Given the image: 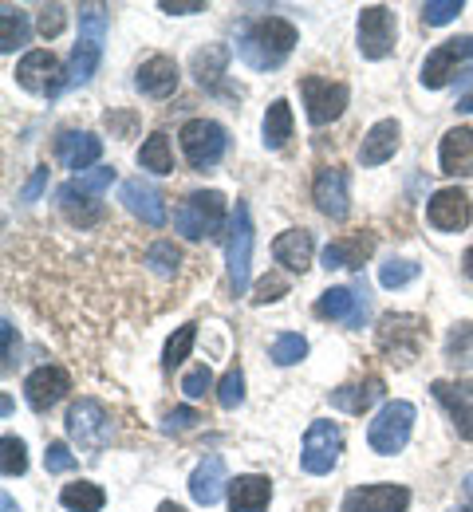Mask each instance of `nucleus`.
I'll return each instance as SVG.
<instances>
[{"instance_id": "45", "label": "nucleus", "mask_w": 473, "mask_h": 512, "mask_svg": "<svg viewBox=\"0 0 473 512\" xmlns=\"http://www.w3.org/2000/svg\"><path fill=\"white\" fill-rule=\"evenodd\" d=\"M75 461H79V457L68 449V442H52L48 453H44V469H48V473H71Z\"/></svg>"}, {"instance_id": "28", "label": "nucleus", "mask_w": 473, "mask_h": 512, "mask_svg": "<svg viewBox=\"0 0 473 512\" xmlns=\"http://www.w3.org/2000/svg\"><path fill=\"white\" fill-rule=\"evenodd\" d=\"M430 390H434V398L446 406V414H450L454 430H458L466 442H473V402L470 398H466L454 383H442V379L430 386Z\"/></svg>"}, {"instance_id": "17", "label": "nucleus", "mask_w": 473, "mask_h": 512, "mask_svg": "<svg viewBox=\"0 0 473 512\" xmlns=\"http://www.w3.org/2000/svg\"><path fill=\"white\" fill-rule=\"evenodd\" d=\"M99 154H103V138H95V134H87V130H64L60 138H56V158L68 166V170H91L95 162H99Z\"/></svg>"}, {"instance_id": "33", "label": "nucleus", "mask_w": 473, "mask_h": 512, "mask_svg": "<svg viewBox=\"0 0 473 512\" xmlns=\"http://www.w3.org/2000/svg\"><path fill=\"white\" fill-rule=\"evenodd\" d=\"M24 44H28V16H24L20 8L4 4V8H0V52L12 56V52L24 48Z\"/></svg>"}, {"instance_id": "8", "label": "nucleus", "mask_w": 473, "mask_h": 512, "mask_svg": "<svg viewBox=\"0 0 473 512\" xmlns=\"http://www.w3.org/2000/svg\"><path fill=\"white\" fill-rule=\"evenodd\" d=\"M399 40V20L387 4H371L359 12V52L363 60H383L395 52Z\"/></svg>"}, {"instance_id": "7", "label": "nucleus", "mask_w": 473, "mask_h": 512, "mask_svg": "<svg viewBox=\"0 0 473 512\" xmlns=\"http://www.w3.org/2000/svg\"><path fill=\"white\" fill-rule=\"evenodd\" d=\"M300 95H304V111H308L312 127L336 123L339 115H343V107H347V99H351L347 83H332L324 75H304L300 79Z\"/></svg>"}, {"instance_id": "43", "label": "nucleus", "mask_w": 473, "mask_h": 512, "mask_svg": "<svg viewBox=\"0 0 473 512\" xmlns=\"http://www.w3.org/2000/svg\"><path fill=\"white\" fill-rule=\"evenodd\" d=\"M36 28H40V36H44V40H56V36L68 28V8H64V4H44V8H40Z\"/></svg>"}, {"instance_id": "22", "label": "nucleus", "mask_w": 473, "mask_h": 512, "mask_svg": "<svg viewBox=\"0 0 473 512\" xmlns=\"http://www.w3.org/2000/svg\"><path fill=\"white\" fill-rule=\"evenodd\" d=\"M123 205L135 213L138 221H146V225H166V205H162V193L154 190L150 182H142V178H131V182H123Z\"/></svg>"}, {"instance_id": "10", "label": "nucleus", "mask_w": 473, "mask_h": 512, "mask_svg": "<svg viewBox=\"0 0 473 512\" xmlns=\"http://www.w3.org/2000/svg\"><path fill=\"white\" fill-rule=\"evenodd\" d=\"M473 60V36H458V40H446V44H438L430 56H426V64H422V87H430V91H438V87H446V83H454V75L462 71V64H470Z\"/></svg>"}, {"instance_id": "40", "label": "nucleus", "mask_w": 473, "mask_h": 512, "mask_svg": "<svg viewBox=\"0 0 473 512\" xmlns=\"http://www.w3.org/2000/svg\"><path fill=\"white\" fill-rule=\"evenodd\" d=\"M418 264L414 260H387L383 268H379V284L383 288H403V284H410V280H418Z\"/></svg>"}, {"instance_id": "46", "label": "nucleus", "mask_w": 473, "mask_h": 512, "mask_svg": "<svg viewBox=\"0 0 473 512\" xmlns=\"http://www.w3.org/2000/svg\"><path fill=\"white\" fill-rule=\"evenodd\" d=\"M198 422H202V414H198L194 406H178V410H170V414H166L162 430H166V434H186V430H194Z\"/></svg>"}, {"instance_id": "27", "label": "nucleus", "mask_w": 473, "mask_h": 512, "mask_svg": "<svg viewBox=\"0 0 473 512\" xmlns=\"http://www.w3.org/2000/svg\"><path fill=\"white\" fill-rule=\"evenodd\" d=\"M99 60H103V44H91V40H79L75 48H71V60L64 67V79H60V91H68V87H83L95 71H99ZM56 91V95H60Z\"/></svg>"}, {"instance_id": "50", "label": "nucleus", "mask_w": 473, "mask_h": 512, "mask_svg": "<svg viewBox=\"0 0 473 512\" xmlns=\"http://www.w3.org/2000/svg\"><path fill=\"white\" fill-rule=\"evenodd\" d=\"M158 8H162V12H170V16H190V12H205L202 0H162Z\"/></svg>"}, {"instance_id": "25", "label": "nucleus", "mask_w": 473, "mask_h": 512, "mask_svg": "<svg viewBox=\"0 0 473 512\" xmlns=\"http://www.w3.org/2000/svg\"><path fill=\"white\" fill-rule=\"evenodd\" d=\"M312 253H316V237H312L308 229H288V233H280V237L272 241L276 264H284V268H292V272H304V268L312 264Z\"/></svg>"}, {"instance_id": "11", "label": "nucleus", "mask_w": 473, "mask_h": 512, "mask_svg": "<svg viewBox=\"0 0 473 512\" xmlns=\"http://www.w3.org/2000/svg\"><path fill=\"white\" fill-rule=\"evenodd\" d=\"M422 339H426V323L418 316H383L379 323V351H387L399 363H410L418 355Z\"/></svg>"}, {"instance_id": "51", "label": "nucleus", "mask_w": 473, "mask_h": 512, "mask_svg": "<svg viewBox=\"0 0 473 512\" xmlns=\"http://www.w3.org/2000/svg\"><path fill=\"white\" fill-rule=\"evenodd\" d=\"M44 186H48V166H40V170H36V174L28 178V186L20 190V197H24V201H36V197H40V190H44Z\"/></svg>"}, {"instance_id": "6", "label": "nucleus", "mask_w": 473, "mask_h": 512, "mask_svg": "<svg viewBox=\"0 0 473 512\" xmlns=\"http://www.w3.org/2000/svg\"><path fill=\"white\" fill-rule=\"evenodd\" d=\"M178 138H182V154H186V162L194 170L217 166L225 158V150H229V134H225L221 123H213V119H190Z\"/></svg>"}, {"instance_id": "41", "label": "nucleus", "mask_w": 473, "mask_h": 512, "mask_svg": "<svg viewBox=\"0 0 473 512\" xmlns=\"http://www.w3.org/2000/svg\"><path fill=\"white\" fill-rule=\"evenodd\" d=\"M146 264H150L158 276H174V272H178V264H182V253H178L170 241H158V245H150Z\"/></svg>"}, {"instance_id": "21", "label": "nucleus", "mask_w": 473, "mask_h": 512, "mask_svg": "<svg viewBox=\"0 0 473 512\" xmlns=\"http://www.w3.org/2000/svg\"><path fill=\"white\" fill-rule=\"evenodd\" d=\"M316 316H320V320H343V323H351V327H363L367 304H363V296L351 292V288H328V292L316 300Z\"/></svg>"}, {"instance_id": "9", "label": "nucleus", "mask_w": 473, "mask_h": 512, "mask_svg": "<svg viewBox=\"0 0 473 512\" xmlns=\"http://www.w3.org/2000/svg\"><path fill=\"white\" fill-rule=\"evenodd\" d=\"M339 453H343V434H339L336 422L328 418H316L304 434V453H300V465L312 473V477H324L339 465Z\"/></svg>"}, {"instance_id": "16", "label": "nucleus", "mask_w": 473, "mask_h": 512, "mask_svg": "<svg viewBox=\"0 0 473 512\" xmlns=\"http://www.w3.org/2000/svg\"><path fill=\"white\" fill-rule=\"evenodd\" d=\"M71 390V379L64 367H40V371H32L28 375V383H24V398H28V406L32 410H52L64 394Z\"/></svg>"}, {"instance_id": "39", "label": "nucleus", "mask_w": 473, "mask_h": 512, "mask_svg": "<svg viewBox=\"0 0 473 512\" xmlns=\"http://www.w3.org/2000/svg\"><path fill=\"white\" fill-rule=\"evenodd\" d=\"M0 469H4V477H20L24 469H28V449H24V442L20 438H12V434H4L0 438Z\"/></svg>"}, {"instance_id": "1", "label": "nucleus", "mask_w": 473, "mask_h": 512, "mask_svg": "<svg viewBox=\"0 0 473 512\" xmlns=\"http://www.w3.org/2000/svg\"><path fill=\"white\" fill-rule=\"evenodd\" d=\"M296 48V28L284 16H261L249 20L237 36V56L253 71H276Z\"/></svg>"}, {"instance_id": "32", "label": "nucleus", "mask_w": 473, "mask_h": 512, "mask_svg": "<svg viewBox=\"0 0 473 512\" xmlns=\"http://www.w3.org/2000/svg\"><path fill=\"white\" fill-rule=\"evenodd\" d=\"M261 134H265V146H269V150H284V146H288V138H292V107H288L284 99H276L269 111H265Z\"/></svg>"}, {"instance_id": "55", "label": "nucleus", "mask_w": 473, "mask_h": 512, "mask_svg": "<svg viewBox=\"0 0 473 512\" xmlns=\"http://www.w3.org/2000/svg\"><path fill=\"white\" fill-rule=\"evenodd\" d=\"M466 493H470V501H473V473L466 477Z\"/></svg>"}, {"instance_id": "52", "label": "nucleus", "mask_w": 473, "mask_h": 512, "mask_svg": "<svg viewBox=\"0 0 473 512\" xmlns=\"http://www.w3.org/2000/svg\"><path fill=\"white\" fill-rule=\"evenodd\" d=\"M0 509H4V512H20V509H16V501H12V497H8V493H4V497H0Z\"/></svg>"}, {"instance_id": "19", "label": "nucleus", "mask_w": 473, "mask_h": 512, "mask_svg": "<svg viewBox=\"0 0 473 512\" xmlns=\"http://www.w3.org/2000/svg\"><path fill=\"white\" fill-rule=\"evenodd\" d=\"M178 64L170 60V56H150V60H142L135 75V87L142 95H150V99H166V95H174L178 91Z\"/></svg>"}, {"instance_id": "49", "label": "nucleus", "mask_w": 473, "mask_h": 512, "mask_svg": "<svg viewBox=\"0 0 473 512\" xmlns=\"http://www.w3.org/2000/svg\"><path fill=\"white\" fill-rule=\"evenodd\" d=\"M0 339H4V371H12L16 367V351H20V343H16V327L4 320L0 323Z\"/></svg>"}, {"instance_id": "3", "label": "nucleus", "mask_w": 473, "mask_h": 512, "mask_svg": "<svg viewBox=\"0 0 473 512\" xmlns=\"http://www.w3.org/2000/svg\"><path fill=\"white\" fill-rule=\"evenodd\" d=\"M68 434L87 457H99L107 449V442H111V434H115L107 406L99 398H79L68 410Z\"/></svg>"}, {"instance_id": "56", "label": "nucleus", "mask_w": 473, "mask_h": 512, "mask_svg": "<svg viewBox=\"0 0 473 512\" xmlns=\"http://www.w3.org/2000/svg\"><path fill=\"white\" fill-rule=\"evenodd\" d=\"M450 512H473V509H450Z\"/></svg>"}, {"instance_id": "24", "label": "nucleus", "mask_w": 473, "mask_h": 512, "mask_svg": "<svg viewBox=\"0 0 473 512\" xmlns=\"http://www.w3.org/2000/svg\"><path fill=\"white\" fill-rule=\"evenodd\" d=\"M269 501H272L269 477L245 473V477L229 481V509L233 512H269Z\"/></svg>"}, {"instance_id": "5", "label": "nucleus", "mask_w": 473, "mask_h": 512, "mask_svg": "<svg viewBox=\"0 0 473 512\" xmlns=\"http://www.w3.org/2000/svg\"><path fill=\"white\" fill-rule=\"evenodd\" d=\"M225 260H229V284L237 296L249 292V272H253V213L245 201H237L229 217V241H225Z\"/></svg>"}, {"instance_id": "54", "label": "nucleus", "mask_w": 473, "mask_h": 512, "mask_svg": "<svg viewBox=\"0 0 473 512\" xmlns=\"http://www.w3.org/2000/svg\"><path fill=\"white\" fill-rule=\"evenodd\" d=\"M158 512H186V509H182V505H170V501H166V505H158Z\"/></svg>"}, {"instance_id": "14", "label": "nucleus", "mask_w": 473, "mask_h": 512, "mask_svg": "<svg viewBox=\"0 0 473 512\" xmlns=\"http://www.w3.org/2000/svg\"><path fill=\"white\" fill-rule=\"evenodd\" d=\"M60 79H64V71H60L52 52H28L16 64V83L24 91H32V95H56L60 91Z\"/></svg>"}, {"instance_id": "35", "label": "nucleus", "mask_w": 473, "mask_h": 512, "mask_svg": "<svg viewBox=\"0 0 473 512\" xmlns=\"http://www.w3.org/2000/svg\"><path fill=\"white\" fill-rule=\"evenodd\" d=\"M194 339H198V327H194V323H186V327H178V331L170 335V343H166V351H162V367H166V371H174V367H182V363L190 359V347H194Z\"/></svg>"}, {"instance_id": "20", "label": "nucleus", "mask_w": 473, "mask_h": 512, "mask_svg": "<svg viewBox=\"0 0 473 512\" xmlns=\"http://www.w3.org/2000/svg\"><path fill=\"white\" fill-rule=\"evenodd\" d=\"M229 489V473H225V457H217V453H209L202 465L194 469V477H190V497L198 501V505H217L221 501V493Z\"/></svg>"}, {"instance_id": "38", "label": "nucleus", "mask_w": 473, "mask_h": 512, "mask_svg": "<svg viewBox=\"0 0 473 512\" xmlns=\"http://www.w3.org/2000/svg\"><path fill=\"white\" fill-rule=\"evenodd\" d=\"M79 32H83V40L103 44V36H107V8L103 4H83L79 8Z\"/></svg>"}, {"instance_id": "26", "label": "nucleus", "mask_w": 473, "mask_h": 512, "mask_svg": "<svg viewBox=\"0 0 473 512\" xmlns=\"http://www.w3.org/2000/svg\"><path fill=\"white\" fill-rule=\"evenodd\" d=\"M371 253H375V237H371V233H355V237L332 241L320 260H324V268L332 272V268H359Z\"/></svg>"}, {"instance_id": "42", "label": "nucleus", "mask_w": 473, "mask_h": 512, "mask_svg": "<svg viewBox=\"0 0 473 512\" xmlns=\"http://www.w3.org/2000/svg\"><path fill=\"white\" fill-rule=\"evenodd\" d=\"M217 402L225 406V410H237L241 402H245V375L233 367V371H225V379L217 383Z\"/></svg>"}, {"instance_id": "13", "label": "nucleus", "mask_w": 473, "mask_h": 512, "mask_svg": "<svg viewBox=\"0 0 473 512\" xmlns=\"http://www.w3.org/2000/svg\"><path fill=\"white\" fill-rule=\"evenodd\" d=\"M473 217V205H470V193L466 190H438L430 197V205H426V221L438 229V233H458V229H466Z\"/></svg>"}, {"instance_id": "53", "label": "nucleus", "mask_w": 473, "mask_h": 512, "mask_svg": "<svg viewBox=\"0 0 473 512\" xmlns=\"http://www.w3.org/2000/svg\"><path fill=\"white\" fill-rule=\"evenodd\" d=\"M462 264H466V276H470V280H473V249H470V253H466V256H462Z\"/></svg>"}, {"instance_id": "34", "label": "nucleus", "mask_w": 473, "mask_h": 512, "mask_svg": "<svg viewBox=\"0 0 473 512\" xmlns=\"http://www.w3.org/2000/svg\"><path fill=\"white\" fill-rule=\"evenodd\" d=\"M60 501H64V509H71V512H99L107 505V493H103L95 481H71V485H64Z\"/></svg>"}, {"instance_id": "15", "label": "nucleus", "mask_w": 473, "mask_h": 512, "mask_svg": "<svg viewBox=\"0 0 473 512\" xmlns=\"http://www.w3.org/2000/svg\"><path fill=\"white\" fill-rule=\"evenodd\" d=\"M312 201H316V209H320L324 217H332V221H343V217L351 213V190H347V174H343V170H336V166L320 170V174H316V182H312Z\"/></svg>"}, {"instance_id": "2", "label": "nucleus", "mask_w": 473, "mask_h": 512, "mask_svg": "<svg viewBox=\"0 0 473 512\" xmlns=\"http://www.w3.org/2000/svg\"><path fill=\"white\" fill-rule=\"evenodd\" d=\"M174 225L182 237L202 241V237H221L225 225V197L217 190H194L174 213Z\"/></svg>"}, {"instance_id": "36", "label": "nucleus", "mask_w": 473, "mask_h": 512, "mask_svg": "<svg viewBox=\"0 0 473 512\" xmlns=\"http://www.w3.org/2000/svg\"><path fill=\"white\" fill-rule=\"evenodd\" d=\"M304 355H308V339H304V335L284 331V335L272 339V363H276V367H296Z\"/></svg>"}, {"instance_id": "47", "label": "nucleus", "mask_w": 473, "mask_h": 512, "mask_svg": "<svg viewBox=\"0 0 473 512\" xmlns=\"http://www.w3.org/2000/svg\"><path fill=\"white\" fill-rule=\"evenodd\" d=\"M209 386H213V375H209V367H194V371L182 379V390H186V398H202Z\"/></svg>"}, {"instance_id": "37", "label": "nucleus", "mask_w": 473, "mask_h": 512, "mask_svg": "<svg viewBox=\"0 0 473 512\" xmlns=\"http://www.w3.org/2000/svg\"><path fill=\"white\" fill-rule=\"evenodd\" d=\"M225 60H229V52L225 48H205L194 56V71H198V83L202 87H213L221 75H225Z\"/></svg>"}, {"instance_id": "48", "label": "nucleus", "mask_w": 473, "mask_h": 512, "mask_svg": "<svg viewBox=\"0 0 473 512\" xmlns=\"http://www.w3.org/2000/svg\"><path fill=\"white\" fill-rule=\"evenodd\" d=\"M288 292V284L284 280H272V276H265L257 288H253V304H272V300H280Z\"/></svg>"}, {"instance_id": "29", "label": "nucleus", "mask_w": 473, "mask_h": 512, "mask_svg": "<svg viewBox=\"0 0 473 512\" xmlns=\"http://www.w3.org/2000/svg\"><path fill=\"white\" fill-rule=\"evenodd\" d=\"M56 197H60V209L68 213L75 225H95V221L103 217V201H99V197H91V193H83L75 182H64Z\"/></svg>"}, {"instance_id": "31", "label": "nucleus", "mask_w": 473, "mask_h": 512, "mask_svg": "<svg viewBox=\"0 0 473 512\" xmlns=\"http://www.w3.org/2000/svg\"><path fill=\"white\" fill-rule=\"evenodd\" d=\"M138 166L150 170V174H174V154H170V138L166 134H150L142 146H138Z\"/></svg>"}, {"instance_id": "18", "label": "nucleus", "mask_w": 473, "mask_h": 512, "mask_svg": "<svg viewBox=\"0 0 473 512\" xmlns=\"http://www.w3.org/2000/svg\"><path fill=\"white\" fill-rule=\"evenodd\" d=\"M438 162H442V174H450V178H470L473 174V130L470 127L446 130V138H442V146H438Z\"/></svg>"}, {"instance_id": "4", "label": "nucleus", "mask_w": 473, "mask_h": 512, "mask_svg": "<svg viewBox=\"0 0 473 512\" xmlns=\"http://www.w3.org/2000/svg\"><path fill=\"white\" fill-rule=\"evenodd\" d=\"M414 418H418V410L403 402V398H395V402H383V410L375 414V422L367 426V442L375 453H383V457H395V453H403L406 442H410V430H414Z\"/></svg>"}, {"instance_id": "23", "label": "nucleus", "mask_w": 473, "mask_h": 512, "mask_svg": "<svg viewBox=\"0 0 473 512\" xmlns=\"http://www.w3.org/2000/svg\"><path fill=\"white\" fill-rule=\"evenodd\" d=\"M399 138H403V130H399L395 119L375 123V127L363 134L359 162H363V166H383V162H391V158H395V150H399Z\"/></svg>"}, {"instance_id": "12", "label": "nucleus", "mask_w": 473, "mask_h": 512, "mask_svg": "<svg viewBox=\"0 0 473 512\" xmlns=\"http://www.w3.org/2000/svg\"><path fill=\"white\" fill-rule=\"evenodd\" d=\"M406 505H410V489L391 481L363 485L343 497V512H406Z\"/></svg>"}, {"instance_id": "30", "label": "nucleus", "mask_w": 473, "mask_h": 512, "mask_svg": "<svg viewBox=\"0 0 473 512\" xmlns=\"http://www.w3.org/2000/svg\"><path fill=\"white\" fill-rule=\"evenodd\" d=\"M383 398V379H367V383H355V386H339L332 390V406L347 410V414H363L371 402Z\"/></svg>"}, {"instance_id": "44", "label": "nucleus", "mask_w": 473, "mask_h": 512, "mask_svg": "<svg viewBox=\"0 0 473 512\" xmlns=\"http://www.w3.org/2000/svg\"><path fill=\"white\" fill-rule=\"evenodd\" d=\"M462 16V0H426L422 4V20L426 24H450V20H458Z\"/></svg>"}]
</instances>
